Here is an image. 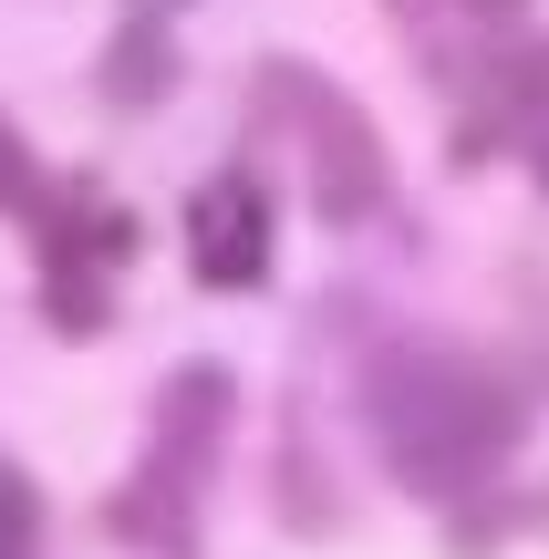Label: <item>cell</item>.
I'll return each mask as SVG.
<instances>
[{"label":"cell","mask_w":549,"mask_h":559,"mask_svg":"<svg viewBox=\"0 0 549 559\" xmlns=\"http://www.w3.org/2000/svg\"><path fill=\"white\" fill-rule=\"evenodd\" d=\"M218 436H228V373L187 362V373L156 394V425H145V466H135V498H115V528H124V539H156V549H187V539H198V508H207V466H218Z\"/></svg>","instance_id":"obj_2"},{"label":"cell","mask_w":549,"mask_h":559,"mask_svg":"<svg viewBox=\"0 0 549 559\" xmlns=\"http://www.w3.org/2000/svg\"><path fill=\"white\" fill-rule=\"evenodd\" d=\"M373 436H384L394 477L456 498V487L498 477L529 436V394H509V373H488L456 342H384L373 353Z\"/></svg>","instance_id":"obj_1"},{"label":"cell","mask_w":549,"mask_h":559,"mask_svg":"<svg viewBox=\"0 0 549 559\" xmlns=\"http://www.w3.org/2000/svg\"><path fill=\"white\" fill-rule=\"evenodd\" d=\"M187 270L207 280V290H249V280L270 270V198L249 166H218V177L198 187V207H187Z\"/></svg>","instance_id":"obj_5"},{"label":"cell","mask_w":549,"mask_h":559,"mask_svg":"<svg viewBox=\"0 0 549 559\" xmlns=\"http://www.w3.org/2000/svg\"><path fill=\"white\" fill-rule=\"evenodd\" d=\"M260 115H290V135H301V166H311V198H322V218H373V207L394 198V166H384V135H373V115L343 94V83L301 73V62H270L260 73Z\"/></svg>","instance_id":"obj_3"},{"label":"cell","mask_w":549,"mask_h":559,"mask_svg":"<svg viewBox=\"0 0 549 559\" xmlns=\"http://www.w3.org/2000/svg\"><path fill=\"white\" fill-rule=\"evenodd\" d=\"M384 11H394V32L435 62V83H456V73L488 83L498 62L529 52V0H384Z\"/></svg>","instance_id":"obj_4"},{"label":"cell","mask_w":549,"mask_h":559,"mask_svg":"<svg viewBox=\"0 0 549 559\" xmlns=\"http://www.w3.org/2000/svg\"><path fill=\"white\" fill-rule=\"evenodd\" d=\"M0 559H41V498L0 466Z\"/></svg>","instance_id":"obj_6"},{"label":"cell","mask_w":549,"mask_h":559,"mask_svg":"<svg viewBox=\"0 0 549 559\" xmlns=\"http://www.w3.org/2000/svg\"><path fill=\"white\" fill-rule=\"evenodd\" d=\"M0 198H21V207H32V156H21V135H11V124H0Z\"/></svg>","instance_id":"obj_7"}]
</instances>
